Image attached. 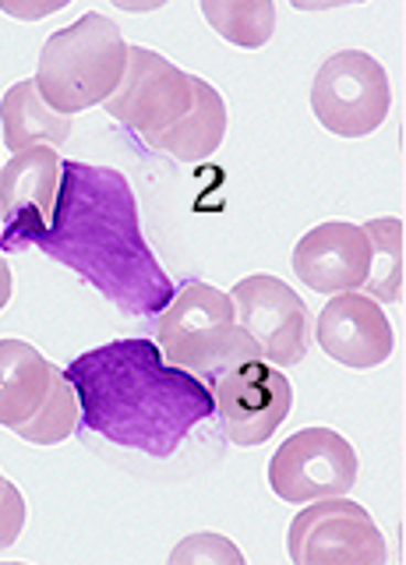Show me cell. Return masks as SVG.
Listing matches in <instances>:
<instances>
[{"mask_svg": "<svg viewBox=\"0 0 406 565\" xmlns=\"http://www.w3.org/2000/svg\"><path fill=\"white\" fill-rule=\"evenodd\" d=\"M226 138V103L205 78L194 75V103L191 110L167 128L163 135L149 138V149L167 152L181 163H202L220 149Z\"/></svg>", "mask_w": 406, "mask_h": 565, "instance_id": "cell-15", "label": "cell"}, {"mask_svg": "<svg viewBox=\"0 0 406 565\" xmlns=\"http://www.w3.org/2000/svg\"><path fill=\"white\" fill-rule=\"evenodd\" d=\"M234 322L252 335L258 353L276 367H293L308 353V308L287 282L255 273L241 279L234 294Z\"/></svg>", "mask_w": 406, "mask_h": 565, "instance_id": "cell-10", "label": "cell"}, {"mask_svg": "<svg viewBox=\"0 0 406 565\" xmlns=\"http://www.w3.org/2000/svg\"><path fill=\"white\" fill-rule=\"evenodd\" d=\"M353 481H357V452L332 428H304L282 438L269 459V488L293 505L346 494Z\"/></svg>", "mask_w": 406, "mask_h": 565, "instance_id": "cell-9", "label": "cell"}, {"mask_svg": "<svg viewBox=\"0 0 406 565\" xmlns=\"http://www.w3.org/2000/svg\"><path fill=\"white\" fill-rule=\"evenodd\" d=\"M194 103V75H184L156 50L128 46V67L117 85V93L106 99V114L120 120L124 128L156 138L167 128H173Z\"/></svg>", "mask_w": 406, "mask_h": 565, "instance_id": "cell-8", "label": "cell"}, {"mask_svg": "<svg viewBox=\"0 0 406 565\" xmlns=\"http://www.w3.org/2000/svg\"><path fill=\"white\" fill-rule=\"evenodd\" d=\"M173 565H244L241 547L223 534H191L170 552Z\"/></svg>", "mask_w": 406, "mask_h": 565, "instance_id": "cell-20", "label": "cell"}, {"mask_svg": "<svg viewBox=\"0 0 406 565\" xmlns=\"http://www.w3.org/2000/svg\"><path fill=\"white\" fill-rule=\"evenodd\" d=\"M371 244V262L364 287L371 300H385V305H399L403 300V220L385 216L371 220L364 226Z\"/></svg>", "mask_w": 406, "mask_h": 565, "instance_id": "cell-17", "label": "cell"}, {"mask_svg": "<svg viewBox=\"0 0 406 565\" xmlns=\"http://www.w3.org/2000/svg\"><path fill=\"white\" fill-rule=\"evenodd\" d=\"M8 300H11V265L0 255V311L8 308Z\"/></svg>", "mask_w": 406, "mask_h": 565, "instance_id": "cell-23", "label": "cell"}, {"mask_svg": "<svg viewBox=\"0 0 406 565\" xmlns=\"http://www.w3.org/2000/svg\"><path fill=\"white\" fill-rule=\"evenodd\" d=\"M293 565H382L385 537L367 509L343 499H318L300 509L290 523Z\"/></svg>", "mask_w": 406, "mask_h": 565, "instance_id": "cell-7", "label": "cell"}, {"mask_svg": "<svg viewBox=\"0 0 406 565\" xmlns=\"http://www.w3.org/2000/svg\"><path fill=\"white\" fill-rule=\"evenodd\" d=\"M212 403L220 414V431L234 446H261L276 435V428L290 417L293 385L282 367L265 358H244L223 367L209 382Z\"/></svg>", "mask_w": 406, "mask_h": 565, "instance_id": "cell-6", "label": "cell"}, {"mask_svg": "<svg viewBox=\"0 0 406 565\" xmlns=\"http://www.w3.org/2000/svg\"><path fill=\"white\" fill-rule=\"evenodd\" d=\"M88 431L167 459L216 403L202 379L170 364L149 340H114L67 364Z\"/></svg>", "mask_w": 406, "mask_h": 565, "instance_id": "cell-2", "label": "cell"}, {"mask_svg": "<svg viewBox=\"0 0 406 565\" xmlns=\"http://www.w3.org/2000/svg\"><path fill=\"white\" fill-rule=\"evenodd\" d=\"M0 488H4V477H0Z\"/></svg>", "mask_w": 406, "mask_h": 565, "instance_id": "cell-24", "label": "cell"}, {"mask_svg": "<svg viewBox=\"0 0 406 565\" xmlns=\"http://www.w3.org/2000/svg\"><path fill=\"white\" fill-rule=\"evenodd\" d=\"M371 244L364 226L332 220L311 226L293 247V273L314 294H346L364 287Z\"/></svg>", "mask_w": 406, "mask_h": 565, "instance_id": "cell-13", "label": "cell"}, {"mask_svg": "<svg viewBox=\"0 0 406 565\" xmlns=\"http://www.w3.org/2000/svg\"><path fill=\"white\" fill-rule=\"evenodd\" d=\"M53 364L25 340H0V424L18 428L43 406Z\"/></svg>", "mask_w": 406, "mask_h": 565, "instance_id": "cell-14", "label": "cell"}, {"mask_svg": "<svg viewBox=\"0 0 406 565\" xmlns=\"http://www.w3.org/2000/svg\"><path fill=\"white\" fill-rule=\"evenodd\" d=\"M128 67V43L120 29L96 11L53 32L35 67V88L50 110L64 117L106 103Z\"/></svg>", "mask_w": 406, "mask_h": 565, "instance_id": "cell-3", "label": "cell"}, {"mask_svg": "<svg viewBox=\"0 0 406 565\" xmlns=\"http://www.w3.org/2000/svg\"><path fill=\"white\" fill-rule=\"evenodd\" d=\"M78 424H82V406H78L75 385H71L64 371L53 367V382H50V393H46L43 406L11 431L32 441V446H57V441L75 435Z\"/></svg>", "mask_w": 406, "mask_h": 565, "instance_id": "cell-19", "label": "cell"}, {"mask_svg": "<svg viewBox=\"0 0 406 565\" xmlns=\"http://www.w3.org/2000/svg\"><path fill=\"white\" fill-rule=\"evenodd\" d=\"M318 347L343 367L367 371L378 367L393 353V326H388L378 300L367 294H332V300L318 315Z\"/></svg>", "mask_w": 406, "mask_h": 565, "instance_id": "cell-12", "label": "cell"}, {"mask_svg": "<svg viewBox=\"0 0 406 565\" xmlns=\"http://www.w3.org/2000/svg\"><path fill=\"white\" fill-rule=\"evenodd\" d=\"M388 75L364 50H340L325 57L311 85V110L325 131L364 138L388 117Z\"/></svg>", "mask_w": 406, "mask_h": 565, "instance_id": "cell-5", "label": "cell"}, {"mask_svg": "<svg viewBox=\"0 0 406 565\" xmlns=\"http://www.w3.org/2000/svg\"><path fill=\"white\" fill-rule=\"evenodd\" d=\"M64 0H53V4H43V8H14V4H0V11L8 14H18V18H40V14H50V11H61Z\"/></svg>", "mask_w": 406, "mask_h": 565, "instance_id": "cell-22", "label": "cell"}, {"mask_svg": "<svg viewBox=\"0 0 406 565\" xmlns=\"http://www.w3.org/2000/svg\"><path fill=\"white\" fill-rule=\"evenodd\" d=\"M202 14L216 35L244 50L265 46L276 29L273 0H202Z\"/></svg>", "mask_w": 406, "mask_h": 565, "instance_id": "cell-18", "label": "cell"}, {"mask_svg": "<svg viewBox=\"0 0 406 565\" xmlns=\"http://www.w3.org/2000/svg\"><path fill=\"white\" fill-rule=\"evenodd\" d=\"M25 247L75 269L131 318L156 315L173 300L170 276L141 237L135 191L114 167L64 159L53 220Z\"/></svg>", "mask_w": 406, "mask_h": 565, "instance_id": "cell-1", "label": "cell"}, {"mask_svg": "<svg viewBox=\"0 0 406 565\" xmlns=\"http://www.w3.org/2000/svg\"><path fill=\"white\" fill-rule=\"evenodd\" d=\"M64 159L50 146L14 152L0 167V252H18L53 220Z\"/></svg>", "mask_w": 406, "mask_h": 565, "instance_id": "cell-11", "label": "cell"}, {"mask_svg": "<svg viewBox=\"0 0 406 565\" xmlns=\"http://www.w3.org/2000/svg\"><path fill=\"white\" fill-rule=\"evenodd\" d=\"M25 499L22 491H18L11 481H4V488H0V552H8V547L22 537L25 530Z\"/></svg>", "mask_w": 406, "mask_h": 565, "instance_id": "cell-21", "label": "cell"}, {"mask_svg": "<svg viewBox=\"0 0 406 565\" xmlns=\"http://www.w3.org/2000/svg\"><path fill=\"white\" fill-rule=\"evenodd\" d=\"M0 124H4V146L11 152H25L32 146L57 149L71 135V117L50 110L35 82L11 85L0 99Z\"/></svg>", "mask_w": 406, "mask_h": 565, "instance_id": "cell-16", "label": "cell"}, {"mask_svg": "<svg viewBox=\"0 0 406 565\" xmlns=\"http://www.w3.org/2000/svg\"><path fill=\"white\" fill-rule=\"evenodd\" d=\"M156 340L170 364L191 371L205 385L229 364L261 358L252 335L237 329L229 294L209 287V282H184L173 294L156 322Z\"/></svg>", "mask_w": 406, "mask_h": 565, "instance_id": "cell-4", "label": "cell"}]
</instances>
